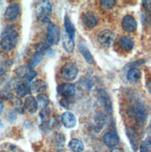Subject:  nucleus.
I'll return each instance as SVG.
<instances>
[{
    "mask_svg": "<svg viewBox=\"0 0 151 152\" xmlns=\"http://www.w3.org/2000/svg\"><path fill=\"white\" fill-rule=\"evenodd\" d=\"M119 45L124 50H132L134 47L133 38L129 36H121L119 39Z\"/></svg>",
    "mask_w": 151,
    "mask_h": 152,
    "instance_id": "obj_19",
    "label": "nucleus"
},
{
    "mask_svg": "<svg viewBox=\"0 0 151 152\" xmlns=\"http://www.w3.org/2000/svg\"><path fill=\"white\" fill-rule=\"evenodd\" d=\"M63 25H64V34L66 35L70 39L74 40L75 36H76V29H75V26L73 24V23L71 22L70 18L65 15L63 18Z\"/></svg>",
    "mask_w": 151,
    "mask_h": 152,
    "instance_id": "obj_18",
    "label": "nucleus"
},
{
    "mask_svg": "<svg viewBox=\"0 0 151 152\" xmlns=\"http://www.w3.org/2000/svg\"><path fill=\"white\" fill-rule=\"evenodd\" d=\"M15 73L16 75L23 79V82L25 83H30L33 81V79H34L36 76H37V73L36 71L34 70L32 67H30L29 65H21V66H19L15 69Z\"/></svg>",
    "mask_w": 151,
    "mask_h": 152,
    "instance_id": "obj_4",
    "label": "nucleus"
},
{
    "mask_svg": "<svg viewBox=\"0 0 151 152\" xmlns=\"http://www.w3.org/2000/svg\"><path fill=\"white\" fill-rule=\"evenodd\" d=\"M47 83L43 79H37V80L33 81L30 85V90L33 94H44L47 90Z\"/></svg>",
    "mask_w": 151,
    "mask_h": 152,
    "instance_id": "obj_16",
    "label": "nucleus"
},
{
    "mask_svg": "<svg viewBox=\"0 0 151 152\" xmlns=\"http://www.w3.org/2000/svg\"><path fill=\"white\" fill-rule=\"evenodd\" d=\"M78 74V68L75 63H66L61 68V77L66 81H73L77 78Z\"/></svg>",
    "mask_w": 151,
    "mask_h": 152,
    "instance_id": "obj_3",
    "label": "nucleus"
},
{
    "mask_svg": "<svg viewBox=\"0 0 151 152\" xmlns=\"http://www.w3.org/2000/svg\"><path fill=\"white\" fill-rule=\"evenodd\" d=\"M12 107L19 113H23L24 107H23V102L20 98H14L12 101Z\"/></svg>",
    "mask_w": 151,
    "mask_h": 152,
    "instance_id": "obj_28",
    "label": "nucleus"
},
{
    "mask_svg": "<svg viewBox=\"0 0 151 152\" xmlns=\"http://www.w3.org/2000/svg\"><path fill=\"white\" fill-rule=\"evenodd\" d=\"M81 22L87 28H93L98 23V17L93 11H86L81 16Z\"/></svg>",
    "mask_w": 151,
    "mask_h": 152,
    "instance_id": "obj_10",
    "label": "nucleus"
},
{
    "mask_svg": "<svg viewBox=\"0 0 151 152\" xmlns=\"http://www.w3.org/2000/svg\"><path fill=\"white\" fill-rule=\"evenodd\" d=\"M1 151L2 152H21L20 149L13 144H3L1 147Z\"/></svg>",
    "mask_w": 151,
    "mask_h": 152,
    "instance_id": "obj_29",
    "label": "nucleus"
},
{
    "mask_svg": "<svg viewBox=\"0 0 151 152\" xmlns=\"http://www.w3.org/2000/svg\"><path fill=\"white\" fill-rule=\"evenodd\" d=\"M18 44V32L13 25H8L1 35L0 45L6 50H11Z\"/></svg>",
    "mask_w": 151,
    "mask_h": 152,
    "instance_id": "obj_1",
    "label": "nucleus"
},
{
    "mask_svg": "<svg viewBox=\"0 0 151 152\" xmlns=\"http://www.w3.org/2000/svg\"><path fill=\"white\" fill-rule=\"evenodd\" d=\"M133 117L139 123H144L147 118V109L146 105L142 102H137L133 108Z\"/></svg>",
    "mask_w": 151,
    "mask_h": 152,
    "instance_id": "obj_6",
    "label": "nucleus"
},
{
    "mask_svg": "<svg viewBox=\"0 0 151 152\" xmlns=\"http://www.w3.org/2000/svg\"><path fill=\"white\" fill-rule=\"evenodd\" d=\"M63 43L64 50H66L67 52H72V51L74 50V48H75L74 40L70 39L65 34L63 35Z\"/></svg>",
    "mask_w": 151,
    "mask_h": 152,
    "instance_id": "obj_26",
    "label": "nucleus"
},
{
    "mask_svg": "<svg viewBox=\"0 0 151 152\" xmlns=\"http://www.w3.org/2000/svg\"><path fill=\"white\" fill-rule=\"evenodd\" d=\"M62 122L65 128L73 129L77 125V118L72 112L66 111V112H63L62 115Z\"/></svg>",
    "mask_w": 151,
    "mask_h": 152,
    "instance_id": "obj_15",
    "label": "nucleus"
},
{
    "mask_svg": "<svg viewBox=\"0 0 151 152\" xmlns=\"http://www.w3.org/2000/svg\"><path fill=\"white\" fill-rule=\"evenodd\" d=\"M3 109H4V104L2 101H0V115H1V113L3 112Z\"/></svg>",
    "mask_w": 151,
    "mask_h": 152,
    "instance_id": "obj_35",
    "label": "nucleus"
},
{
    "mask_svg": "<svg viewBox=\"0 0 151 152\" xmlns=\"http://www.w3.org/2000/svg\"><path fill=\"white\" fill-rule=\"evenodd\" d=\"M61 38V32L60 29L57 25L55 24H49L48 28H47V38H46V41L49 44V46L52 45H56L59 43Z\"/></svg>",
    "mask_w": 151,
    "mask_h": 152,
    "instance_id": "obj_5",
    "label": "nucleus"
},
{
    "mask_svg": "<svg viewBox=\"0 0 151 152\" xmlns=\"http://www.w3.org/2000/svg\"><path fill=\"white\" fill-rule=\"evenodd\" d=\"M113 38H114L113 32L108 30V29H106V30L101 31L99 34H98L97 40L101 46H103V47L108 48L111 45V43H112Z\"/></svg>",
    "mask_w": 151,
    "mask_h": 152,
    "instance_id": "obj_9",
    "label": "nucleus"
},
{
    "mask_svg": "<svg viewBox=\"0 0 151 152\" xmlns=\"http://www.w3.org/2000/svg\"><path fill=\"white\" fill-rule=\"evenodd\" d=\"M23 107L24 110H26L30 114H35L37 111L38 105H37V102L36 100L35 97L33 96H27L25 98V100L23 102Z\"/></svg>",
    "mask_w": 151,
    "mask_h": 152,
    "instance_id": "obj_17",
    "label": "nucleus"
},
{
    "mask_svg": "<svg viewBox=\"0 0 151 152\" xmlns=\"http://www.w3.org/2000/svg\"><path fill=\"white\" fill-rule=\"evenodd\" d=\"M68 146H69L70 149L74 152H81L84 150L83 142L80 139H77V138H74V139L70 140Z\"/></svg>",
    "mask_w": 151,
    "mask_h": 152,
    "instance_id": "obj_23",
    "label": "nucleus"
},
{
    "mask_svg": "<svg viewBox=\"0 0 151 152\" xmlns=\"http://www.w3.org/2000/svg\"><path fill=\"white\" fill-rule=\"evenodd\" d=\"M141 76H142L141 71L138 68H135V67L131 68L127 73V78H128V80L131 82L139 81L140 78H141Z\"/></svg>",
    "mask_w": 151,
    "mask_h": 152,
    "instance_id": "obj_22",
    "label": "nucleus"
},
{
    "mask_svg": "<svg viewBox=\"0 0 151 152\" xmlns=\"http://www.w3.org/2000/svg\"><path fill=\"white\" fill-rule=\"evenodd\" d=\"M121 26L124 31L128 33H133L137 29V22L132 15L124 16L121 21Z\"/></svg>",
    "mask_w": 151,
    "mask_h": 152,
    "instance_id": "obj_12",
    "label": "nucleus"
},
{
    "mask_svg": "<svg viewBox=\"0 0 151 152\" xmlns=\"http://www.w3.org/2000/svg\"><path fill=\"white\" fill-rule=\"evenodd\" d=\"M0 98H2L3 100H9L13 98V95L9 91H0Z\"/></svg>",
    "mask_w": 151,
    "mask_h": 152,
    "instance_id": "obj_32",
    "label": "nucleus"
},
{
    "mask_svg": "<svg viewBox=\"0 0 151 152\" xmlns=\"http://www.w3.org/2000/svg\"><path fill=\"white\" fill-rule=\"evenodd\" d=\"M126 134L129 138V141L131 143V147L133 148L134 151H136L139 148V142H138V134L132 128L126 129Z\"/></svg>",
    "mask_w": 151,
    "mask_h": 152,
    "instance_id": "obj_20",
    "label": "nucleus"
},
{
    "mask_svg": "<svg viewBox=\"0 0 151 152\" xmlns=\"http://www.w3.org/2000/svg\"><path fill=\"white\" fill-rule=\"evenodd\" d=\"M150 1L149 0H147V1H143V6H144V8H145V10H147V11H150Z\"/></svg>",
    "mask_w": 151,
    "mask_h": 152,
    "instance_id": "obj_33",
    "label": "nucleus"
},
{
    "mask_svg": "<svg viewBox=\"0 0 151 152\" xmlns=\"http://www.w3.org/2000/svg\"><path fill=\"white\" fill-rule=\"evenodd\" d=\"M140 152H151V144L150 140H145L141 143Z\"/></svg>",
    "mask_w": 151,
    "mask_h": 152,
    "instance_id": "obj_31",
    "label": "nucleus"
},
{
    "mask_svg": "<svg viewBox=\"0 0 151 152\" xmlns=\"http://www.w3.org/2000/svg\"><path fill=\"white\" fill-rule=\"evenodd\" d=\"M43 56H44V53H42V52H40V51H36V50L35 54L33 55L32 58L30 59V62H29L28 65H29L30 67H32V68L34 67V66H36V65L42 60Z\"/></svg>",
    "mask_w": 151,
    "mask_h": 152,
    "instance_id": "obj_27",
    "label": "nucleus"
},
{
    "mask_svg": "<svg viewBox=\"0 0 151 152\" xmlns=\"http://www.w3.org/2000/svg\"><path fill=\"white\" fill-rule=\"evenodd\" d=\"M15 91H16V94L19 97H25L31 92L30 85L25 82L19 83L15 87Z\"/></svg>",
    "mask_w": 151,
    "mask_h": 152,
    "instance_id": "obj_21",
    "label": "nucleus"
},
{
    "mask_svg": "<svg viewBox=\"0 0 151 152\" xmlns=\"http://www.w3.org/2000/svg\"><path fill=\"white\" fill-rule=\"evenodd\" d=\"M78 50L80 51L81 55L83 56L84 60L87 62V64H94L95 60H94L93 54H91L90 50H89V48L86 46V44H85L82 40L80 41V43H78Z\"/></svg>",
    "mask_w": 151,
    "mask_h": 152,
    "instance_id": "obj_14",
    "label": "nucleus"
},
{
    "mask_svg": "<svg viewBox=\"0 0 151 152\" xmlns=\"http://www.w3.org/2000/svg\"><path fill=\"white\" fill-rule=\"evenodd\" d=\"M110 152H124V151H123V149L120 148H114Z\"/></svg>",
    "mask_w": 151,
    "mask_h": 152,
    "instance_id": "obj_34",
    "label": "nucleus"
},
{
    "mask_svg": "<svg viewBox=\"0 0 151 152\" xmlns=\"http://www.w3.org/2000/svg\"><path fill=\"white\" fill-rule=\"evenodd\" d=\"M97 94H98V99H99V102H100L101 105L107 110V112L111 113V112H112L113 105H112L111 98L108 95V94L104 90L99 89L97 91Z\"/></svg>",
    "mask_w": 151,
    "mask_h": 152,
    "instance_id": "obj_8",
    "label": "nucleus"
},
{
    "mask_svg": "<svg viewBox=\"0 0 151 152\" xmlns=\"http://www.w3.org/2000/svg\"><path fill=\"white\" fill-rule=\"evenodd\" d=\"M100 4H101V6L103 7L104 9L109 10V9H112L113 7L115 6L116 1H115V0H101Z\"/></svg>",
    "mask_w": 151,
    "mask_h": 152,
    "instance_id": "obj_30",
    "label": "nucleus"
},
{
    "mask_svg": "<svg viewBox=\"0 0 151 152\" xmlns=\"http://www.w3.org/2000/svg\"><path fill=\"white\" fill-rule=\"evenodd\" d=\"M57 92L63 99H69L76 94V86L72 83H62L57 87Z\"/></svg>",
    "mask_w": 151,
    "mask_h": 152,
    "instance_id": "obj_7",
    "label": "nucleus"
},
{
    "mask_svg": "<svg viewBox=\"0 0 151 152\" xmlns=\"http://www.w3.org/2000/svg\"><path fill=\"white\" fill-rule=\"evenodd\" d=\"M36 100L37 102V105L39 107H41L42 109L47 107L49 105V103H50V99H49L48 95H46L45 94H38Z\"/></svg>",
    "mask_w": 151,
    "mask_h": 152,
    "instance_id": "obj_25",
    "label": "nucleus"
},
{
    "mask_svg": "<svg viewBox=\"0 0 151 152\" xmlns=\"http://www.w3.org/2000/svg\"><path fill=\"white\" fill-rule=\"evenodd\" d=\"M21 7H20L19 3H12L8 6V8L5 10L4 17L7 21H14V20L18 17Z\"/></svg>",
    "mask_w": 151,
    "mask_h": 152,
    "instance_id": "obj_11",
    "label": "nucleus"
},
{
    "mask_svg": "<svg viewBox=\"0 0 151 152\" xmlns=\"http://www.w3.org/2000/svg\"><path fill=\"white\" fill-rule=\"evenodd\" d=\"M52 11L51 3L49 1H41L36 5V15L38 21L42 23L49 22V16Z\"/></svg>",
    "mask_w": 151,
    "mask_h": 152,
    "instance_id": "obj_2",
    "label": "nucleus"
},
{
    "mask_svg": "<svg viewBox=\"0 0 151 152\" xmlns=\"http://www.w3.org/2000/svg\"><path fill=\"white\" fill-rule=\"evenodd\" d=\"M104 143L106 144V146L108 148H117V144L120 142V137L119 134H117V132L115 131H111L107 132V134H104L103 136Z\"/></svg>",
    "mask_w": 151,
    "mask_h": 152,
    "instance_id": "obj_13",
    "label": "nucleus"
},
{
    "mask_svg": "<svg viewBox=\"0 0 151 152\" xmlns=\"http://www.w3.org/2000/svg\"><path fill=\"white\" fill-rule=\"evenodd\" d=\"M104 123H106V118L101 113H98L94 118V128L96 132H100L101 129H103Z\"/></svg>",
    "mask_w": 151,
    "mask_h": 152,
    "instance_id": "obj_24",
    "label": "nucleus"
}]
</instances>
